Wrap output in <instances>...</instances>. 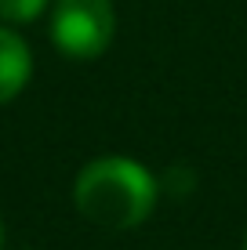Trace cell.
Masks as SVG:
<instances>
[{
    "label": "cell",
    "mask_w": 247,
    "mask_h": 250,
    "mask_svg": "<svg viewBox=\"0 0 247 250\" xmlns=\"http://www.w3.org/2000/svg\"><path fill=\"white\" fill-rule=\"evenodd\" d=\"M193 185H197V178H193L185 167H171V170H167V192H171V196H185Z\"/></svg>",
    "instance_id": "5b68a950"
},
{
    "label": "cell",
    "mask_w": 247,
    "mask_h": 250,
    "mask_svg": "<svg viewBox=\"0 0 247 250\" xmlns=\"http://www.w3.org/2000/svg\"><path fill=\"white\" fill-rule=\"evenodd\" d=\"M29 73H33L29 44H25L15 29L0 25V105L11 102L15 94L29 83Z\"/></svg>",
    "instance_id": "3957f363"
},
{
    "label": "cell",
    "mask_w": 247,
    "mask_h": 250,
    "mask_svg": "<svg viewBox=\"0 0 247 250\" xmlns=\"http://www.w3.org/2000/svg\"><path fill=\"white\" fill-rule=\"evenodd\" d=\"M47 7V0H0V19L11 25H25L33 19H40Z\"/></svg>",
    "instance_id": "277c9868"
},
{
    "label": "cell",
    "mask_w": 247,
    "mask_h": 250,
    "mask_svg": "<svg viewBox=\"0 0 247 250\" xmlns=\"http://www.w3.org/2000/svg\"><path fill=\"white\" fill-rule=\"evenodd\" d=\"M160 196L157 178L146 170V163L127 156H98L76 174L73 203L91 225L109 232L138 229L153 214Z\"/></svg>",
    "instance_id": "6da1fadb"
},
{
    "label": "cell",
    "mask_w": 247,
    "mask_h": 250,
    "mask_svg": "<svg viewBox=\"0 0 247 250\" xmlns=\"http://www.w3.org/2000/svg\"><path fill=\"white\" fill-rule=\"evenodd\" d=\"M244 250H247V232H244Z\"/></svg>",
    "instance_id": "52a82bcc"
},
{
    "label": "cell",
    "mask_w": 247,
    "mask_h": 250,
    "mask_svg": "<svg viewBox=\"0 0 247 250\" xmlns=\"http://www.w3.org/2000/svg\"><path fill=\"white\" fill-rule=\"evenodd\" d=\"M0 250H4V225H0Z\"/></svg>",
    "instance_id": "8992f818"
},
{
    "label": "cell",
    "mask_w": 247,
    "mask_h": 250,
    "mask_svg": "<svg viewBox=\"0 0 247 250\" xmlns=\"http://www.w3.org/2000/svg\"><path fill=\"white\" fill-rule=\"evenodd\" d=\"M116 11L109 0H55L51 40L66 58H98L113 44Z\"/></svg>",
    "instance_id": "7a4b0ae2"
}]
</instances>
